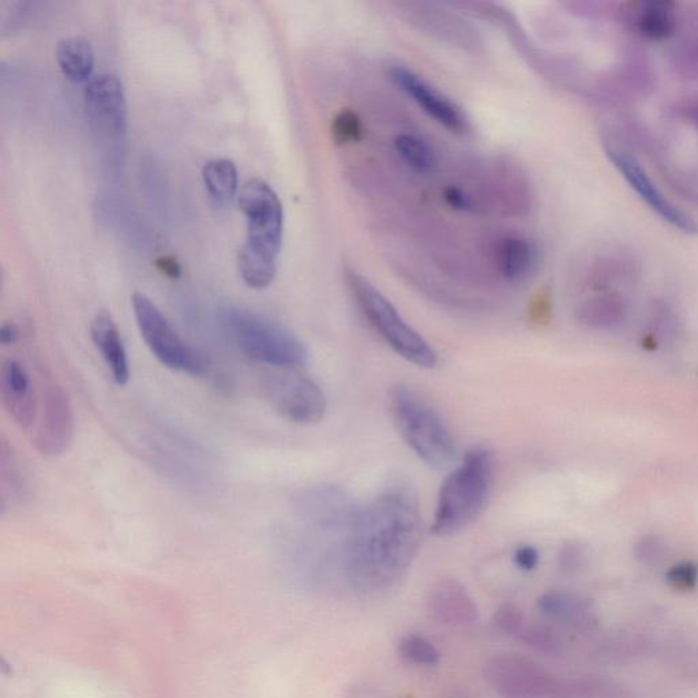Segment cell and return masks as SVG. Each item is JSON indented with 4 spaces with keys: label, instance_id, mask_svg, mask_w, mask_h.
<instances>
[{
    "label": "cell",
    "instance_id": "cell-34",
    "mask_svg": "<svg viewBox=\"0 0 698 698\" xmlns=\"http://www.w3.org/2000/svg\"><path fill=\"white\" fill-rule=\"evenodd\" d=\"M30 6H32L30 3L18 2L10 5L9 9L11 11H0L2 32H9V30H14L15 26L24 24L26 17H28Z\"/></svg>",
    "mask_w": 698,
    "mask_h": 698
},
{
    "label": "cell",
    "instance_id": "cell-28",
    "mask_svg": "<svg viewBox=\"0 0 698 698\" xmlns=\"http://www.w3.org/2000/svg\"><path fill=\"white\" fill-rule=\"evenodd\" d=\"M332 137L337 145H351L362 141L363 125L359 115L352 110H343L332 122Z\"/></svg>",
    "mask_w": 698,
    "mask_h": 698
},
{
    "label": "cell",
    "instance_id": "cell-1",
    "mask_svg": "<svg viewBox=\"0 0 698 698\" xmlns=\"http://www.w3.org/2000/svg\"><path fill=\"white\" fill-rule=\"evenodd\" d=\"M422 524L418 497L405 484H392L359 506L343 553L349 583L360 591L396 583L418 554Z\"/></svg>",
    "mask_w": 698,
    "mask_h": 698
},
{
    "label": "cell",
    "instance_id": "cell-35",
    "mask_svg": "<svg viewBox=\"0 0 698 698\" xmlns=\"http://www.w3.org/2000/svg\"><path fill=\"white\" fill-rule=\"evenodd\" d=\"M540 554L538 549L534 546H529V544H524V546L517 547L513 554L514 565L524 572H531V570L536 569L539 565Z\"/></svg>",
    "mask_w": 698,
    "mask_h": 698
},
{
    "label": "cell",
    "instance_id": "cell-17",
    "mask_svg": "<svg viewBox=\"0 0 698 698\" xmlns=\"http://www.w3.org/2000/svg\"><path fill=\"white\" fill-rule=\"evenodd\" d=\"M430 610L446 625H471L479 617L478 606L467 588L454 579L438 581L431 589Z\"/></svg>",
    "mask_w": 698,
    "mask_h": 698
},
{
    "label": "cell",
    "instance_id": "cell-16",
    "mask_svg": "<svg viewBox=\"0 0 698 698\" xmlns=\"http://www.w3.org/2000/svg\"><path fill=\"white\" fill-rule=\"evenodd\" d=\"M90 337L115 384L118 386L129 384V356H127L118 325L108 311L101 310L93 317L90 322Z\"/></svg>",
    "mask_w": 698,
    "mask_h": 698
},
{
    "label": "cell",
    "instance_id": "cell-7",
    "mask_svg": "<svg viewBox=\"0 0 698 698\" xmlns=\"http://www.w3.org/2000/svg\"><path fill=\"white\" fill-rule=\"evenodd\" d=\"M131 305L142 340L164 367L195 378L209 373L204 356L178 335L152 299L142 292H134Z\"/></svg>",
    "mask_w": 698,
    "mask_h": 698
},
{
    "label": "cell",
    "instance_id": "cell-36",
    "mask_svg": "<svg viewBox=\"0 0 698 698\" xmlns=\"http://www.w3.org/2000/svg\"><path fill=\"white\" fill-rule=\"evenodd\" d=\"M156 266L160 269V272H163L165 276L171 277V279H178L182 275L179 262L172 258L171 255L160 257L156 261Z\"/></svg>",
    "mask_w": 698,
    "mask_h": 698
},
{
    "label": "cell",
    "instance_id": "cell-29",
    "mask_svg": "<svg viewBox=\"0 0 698 698\" xmlns=\"http://www.w3.org/2000/svg\"><path fill=\"white\" fill-rule=\"evenodd\" d=\"M494 624L502 633L508 636L520 637L527 625H525V615L519 607L514 604H502L494 614Z\"/></svg>",
    "mask_w": 698,
    "mask_h": 698
},
{
    "label": "cell",
    "instance_id": "cell-6",
    "mask_svg": "<svg viewBox=\"0 0 698 698\" xmlns=\"http://www.w3.org/2000/svg\"><path fill=\"white\" fill-rule=\"evenodd\" d=\"M345 281L360 313L394 354L422 369L437 366L438 352L433 345L404 320L400 311L367 277L349 269L345 272Z\"/></svg>",
    "mask_w": 698,
    "mask_h": 698
},
{
    "label": "cell",
    "instance_id": "cell-32",
    "mask_svg": "<svg viewBox=\"0 0 698 698\" xmlns=\"http://www.w3.org/2000/svg\"><path fill=\"white\" fill-rule=\"evenodd\" d=\"M634 554L641 564L656 565L666 554V544L655 535L643 536L634 547Z\"/></svg>",
    "mask_w": 698,
    "mask_h": 698
},
{
    "label": "cell",
    "instance_id": "cell-14",
    "mask_svg": "<svg viewBox=\"0 0 698 698\" xmlns=\"http://www.w3.org/2000/svg\"><path fill=\"white\" fill-rule=\"evenodd\" d=\"M0 396L3 407L20 429L32 427L39 414V404L32 379L24 364L17 359H6L0 370Z\"/></svg>",
    "mask_w": 698,
    "mask_h": 698
},
{
    "label": "cell",
    "instance_id": "cell-30",
    "mask_svg": "<svg viewBox=\"0 0 698 698\" xmlns=\"http://www.w3.org/2000/svg\"><path fill=\"white\" fill-rule=\"evenodd\" d=\"M666 579L677 591H692L698 585V565L693 561L678 562L671 566Z\"/></svg>",
    "mask_w": 698,
    "mask_h": 698
},
{
    "label": "cell",
    "instance_id": "cell-5",
    "mask_svg": "<svg viewBox=\"0 0 698 698\" xmlns=\"http://www.w3.org/2000/svg\"><path fill=\"white\" fill-rule=\"evenodd\" d=\"M220 325L239 351L270 369L298 370L309 362L305 343L266 315L228 306L220 311Z\"/></svg>",
    "mask_w": 698,
    "mask_h": 698
},
{
    "label": "cell",
    "instance_id": "cell-37",
    "mask_svg": "<svg viewBox=\"0 0 698 698\" xmlns=\"http://www.w3.org/2000/svg\"><path fill=\"white\" fill-rule=\"evenodd\" d=\"M20 341V329L14 322H5L0 328V344L3 347H13Z\"/></svg>",
    "mask_w": 698,
    "mask_h": 698
},
{
    "label": "cell",
    "instance_id": "cell-11",
    "mask_svg": "<svg viewBox=\"0 0 698 698\" xmlns=\"http://www.w3.org/2000/svg\"><path fill=\"white\" fill-rule=\"evenodd\" d=\"M389 78L424 114L450 133L467 134L471 130V120L463 108L424 80L422 75L408 67L394 65L389 69Z\"/></svg>",
    "mask_w": 698,
    "mask_h": 698
},
{
    "label": "cell",
    "instance_id": "cell-25",
    "mask_svg": "<svg viewBox=\"0 0 698 698\" xmlns=\"http://www.w3.org/2000/svg\"><path fill=\"white\" fill-rule=\"evenodd\" d=\"M639 28L649 39L662 40L674 29V11L671 3H645L639 17Z\"/></svg>",
    "mask_w": 698,
    "mask_h": 698
},
{
    "label": "cell",
    "instance_id": "cell-10",
    "mask_svg": "<svg viewBox=\"0 0 698 698\" xmlns=\"http://www.w3.org/2000/svg\"><path fill=\"white\" fill-rule=\"evenodd\" d=\"M484 678L502 698H555L559 686L538 664L514 655L489 660Z\"/></svg>",
    "mask_w": 698,
    "mask_h": 698
},
{
    "label": "cell",
    "instance_id": "cell-9",
    "mask_svg": "<svg viewBox=\"0 0 698 698\" xmlns=\"http://www.w3.org/2000/svg\"><path fill=\"white\" fill-rule=\"evenodd\" d=\"M84 103L89 125L107 149L119 152L125 142L127 105L125 88L116 75L99 74L86 82Z\"/></svg>",
    "mask_w": 698,
    "mask_h": 698
},
{
    "label": "cell",
    "instance_id": "cell-12",
    "mask_svg": "<svg viewBox=\"0 0 698 698\" xmlns=\"http://www.w3.org/2000/svg\"><path fill=\"white\" fill-rule=\"evenodd\" d=\"M74 433L75 416L69 394L59 384L50 382L45 385L33 444L43 456H60L73 444Z\"/></svg>",
    "mask_w": 698,
    "mask_h": 698
},
{
    "label": "cell",
    "instance_id": "cell-33",
    "mask_svg": "<svg viewBox=\"0 0 698 698\" xmlns=\"http://www.w3.org/2000/svg\"><path fill=\"white\" fill-rule=\"evenodd\" d=\"M444 200L450 208L460 210V212H475L476 208H478L474 197L467 190L457 186L446 187Z\"/></svg>",
    "mask_w": 698,
    "mask_h": 698
},
{
    "label": "cell",
    "instance_id": "cell-4",
    "mask_svg": "<svg viewBox=\"0 0 698 698\" xmlns=\"http://www.w3.org/2000/svg\"><path fill=\"white\" fill-rule=\"evenodd\" d=\"M389 408L405 444L427 467L441 471L459 461V446L448 424L412 386H392Z\"/></svg>",
    "mask_w": 698,
    "mask_h": 698
},
{
    "label": "cell",
    "instance_id": "cell-20",
    "mask_svg": "<svg viewBox=\"0 0 698 698\" xmlns=\"http://www.w3.org/2000/svg\"><path fill=\"white\" fill-rule=\"evenodd\" d=\"M0 494L3 512L7 506L24 504L29 497L28 476L13 446L6 441L0 446Z\"/></svg>",
    "mask_w": 698,
    "mask_h": 698
},
{
    "label": "cell",
    "instance_id": "cell-8",
    "mask_svg": "<svg viewBox=\"0 0 698 698\" xmlns=\"http://www.w3.org/2000/svg\"><path fill=\"white\" fill-rule=\"evenodd\" d=\"M265 399L283 418L311 426L320 423L328 411V399L313 378L292 369H270L261 375Z\"/></svg>",
    "mask_w": 698,
    "mask_h": 698
},
{
    "label": "cell",
    "instance_id": "cell-22",
    "mask_svg": "<svg viewBox=\"0 0 698 698\" xmlns=\"http://www.w3.org/2000/svg\"><path fill=\"white\" fill-rule=\"evenodd\" d=\"M206 190L210 197L219 205L228 204L234 200L239 190L238 170L234 161L228 159H212L202 168Z\"/></svg>",
    "mask_w": 698,
    "mask_h": 698
},
{
    "label": "cell",
    "instance_id": "cell-3",
    "mask_svg": "<svg viewBox=\"0 0 698 698\" xmlns=\"http://www.w3.org/2000/svg\"><path fill=\"white\" fill-rule=\"evenodd\" d=\"M494 472L490 449L479 446L468 450L441 484L431 531L437 536H452L474 523L489 502Z\"/></svg>",
    "mask_w": 698,
    "mask_h": 698
},
{
    "label": "cell",
    "instance_id": "cell-18",
    "mask_svg": "<svg viewBox=\"0 0 698 698\" xmlns=\"http://www.w3.org/2000/svg\"><path fill=\"white\" fill-rule=\"evenodd\" d=\"M399 6L404 7L405 13L420 28L433 33L441 40L463 48L476 47V44H479L475 30L457 15L450 14L446 10L435 9L434 5H424V3H407Z\"/></svg>",
    "mask_w": 698,
    "mask_h": 698
},
{
    "label": "cell",
    "instance_id": "cell-21",
    "mask_svg": "<svg viewBox=\"0 0 698 698\" xmlns=\"http://www.w3.org/2000/svg\"><path fill=\"white\" fill-rule=\"evenodd\" d=\"M539 610L555 621L570 625L587 624L591 619V606L588 600L566 591H550L540 596Z\"/></svg>",
    "mask_w": 698,
    "mask_h": 698
},
{
    "label": "cell",
    "instance_id": "cell-27",
    "mask_svg": "<svg viewBox=\"0 0 698 698\" xmlns=\"http://www.w3.org/2000/svg\"><path fill=\"white\" fill-rule=\"evenodd\" d=\"M519 639L527 647L546 656L558 655L562 649V641L557 633L546 626H529L520 634Z\"/></svg>",
    "mask_w": 698,
    "mask_h": 698
},
{
    "label": "cell",
    "instance_id": "cell-2",
    "mask_svg": "<svg viewBox=\"0 0 698 698\" xmlns=\"http://www.w3.org/2000/svg\"><path fill=\"white\" fill-rule=\"evenodd\" d=\"M246 217V240L239 251L240 277L247 287L265 290L275 281L283 246L284 210L275 189L261 178L247 180L239 193Z\"/></svg>",
    "mask_w": 698,
    "mask_h": 698
},
{
    "label": "cell",
    "instance_id": "cell-24",
    "mask_svg": "<svg viewBox=\"0 0 698 698\" xmlns=\"http://www.w3.org/2000/svg\"><path fill=\"white\" fill-rule=\"evenodd\" d=\"M626 306L621 300L599 299L580 310V321L588 328L609 330L625 321Z\"/></svg>",
    "mask_w": 698,
    "mask_h": 698
},
{
    "label": "cell",
    "instance_id": "cell-23",
    "mask_svg": "<svg viewBox=\"0 0 698 698\" xmlns=\"http://www.w3.org/2000/svg\"><path fill=\"white\" fill-rule=\"evenodd\" d=\"M394 149L400 159L418 174H431L437 167L438 160L433 148L416 135H397Z\"/></svg>",
    "mask_w": 698,
    "mask_h": 698
},
{
    "label": "cell",
    "instance_id": "cell-15",
    "mask_svg": "<svg viewBox=\"0 0 698 698\" xmlns=\"http://www.w3.org/2000/svg\"><path fill=\"white\" fill-rule=\"evenodd\" d=\"M494 262L502 279L510 284L524 283L531 279L539 268V246L528 236H502L495 243Z\"/></svg>",
    "mask_w": 698,
    "mask_h": 698
},
{
    "label": "cell",
    "instance_id": "cell-31",
    "mask_svg": "<svg viewBox=\"0 0 698 698\" xmlns=\"http://www.w3.org/2000/svg\"><path fill=\"white\" fill-rule=\"evenodd\" d=\"M587 562V549L583 543L568 542L564 544L558 554L559 570L565 574L580 572Z\"/></svg>",
    "mask_w": 698,
    "mask_h": 698
},
{
    "label": "cell",
    "instance_id": "cell-13",
    "mask_svg": "<svg viewBox=\"0 0 698 698\" xmlns=\"http://www.w3.org/2000/svg\"><path fill=\"white\" fill-rule=\"evenodd\" d=\"M609 156L610 160L613 161L615 167L621 172L630 187H632V189L636 191L663 220H666L667 223L678 228V230L686 232V234H697V224L694 223L685 212L678 209V206H675L673 202L664 197L662 191L656 187L655 183L652 182V179L647 175V172L640 167V164L637 163L636 160L615 149H609Z\"/></svg>",
    "mask_w": 698,
    "mask_h": 698
},
{
    "label": "cell",
    "instance_id": "cell-19",
    "mask_svg": "<svg viewBox=\"0 0 698 698\" xmlns=\"http://www.w3.org/2000/svg\"><path fill=\"white\" fill-rule=\"evenodd\" d=\"M56 60L67 80L88 82L95 67L92 43L82 36H70L56 45Z\"/></svg>",
    "mask_w": 698,
    "mask_h": 698
},
{
    "label": "cell",
    "instance_id": "cell-26",
    "mask_svg": "<svg viewBox=\"0 0 698 698\" xmlns=\"http://www.w3.org/2000/svg\"><path fill=\"white\" fill-rule=\"evenodd\" d=\"M400 655L408 662L419 666H437L441 654L431 641L418 634H408L399 644Z\"/></svg>",
    "mask_w": 698,
    "mask_h": 698
}]
</instances>
